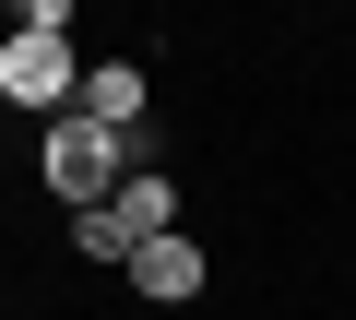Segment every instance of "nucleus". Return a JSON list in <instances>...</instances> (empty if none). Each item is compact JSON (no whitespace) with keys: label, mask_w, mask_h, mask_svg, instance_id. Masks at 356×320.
I'll return each instance as SVG.
<instances>
[{"label":"nucleus","mask_w":356,"mask_h":320,"mask_svg":"<svg viewBox=\"0 0 356 320\" xmlns=\"http://www.w3.org/2000/svg\"><path fill=\"white\" fill-rule=\"evenodd\" d=\"M202 285H214L202 237H143V249H131V296H143V308H191Z\"/></svg>","instance_id":"obj_3"},{"label":"nucleus","mask_w":356,"mask_h":320,"mask_svg":"<svg viewBox=\"0 0 356 320\" xmlns=\"http://www.w3.org/2000/svg\"><path fill=\"white\" fill-rule=\"evenodd\" d=\"M0 95H13V107H36V119H72V95H83L72 36H0Z\"/></svg>","instance_id":"obj_2"},{"label":"nucleus","mask_w":356,"mask_h":320,"mask_svg":"<svg viewBox=\"0 0 356 320\" xmlns=\"http://www.w3.org/2000/svg\"><path fill=\"white\" fill-rule=\"evenodd\" d=\"M0 119H13V95H0Z\"/></svg>","instance_id":"obj_6"},{"label":"nucleus","mask_w":356,"mask_h":320,"mask_svg":"<svg viewBox=\"0 0 356 320\" xmlns=\"http://www.w3.org/2000/svg\"><path fill=\"white\" fill-rule=\"evenodd\" d=\"M36 178H48L72 214H95V202H119V178H131V142H119V130H95V119L72 107V119H48V130H36Z\"/></svg>","instance_id":"obj_1"},{"label":"nucleus","mask_w":356,"mask_h":320,"mask_svg":"<svg viewBox=\"0 0 356 320\" xmlns=\"http://www.w3.org/2000/svg\"><path fill=\"white\" fill-rule=\"evenodd\" d=\"M72 249H83V261H119V273H131V226H119L107 202H95V214H72Z\"/></svg>","instance_id":"obj_5"},{"label":"nucleus","mask_w":356,"mask_h":320,"mask_svg":"<svg viewBox=\"0 0 356 320\" xmlns=\"http://www.w3.org/2000/svg\"><path fill=\"white\" fill-rule=\"evenodd\" d=\"M107 214H119V226H131V249H143V237H178V178H166V167H131V178H119V202H107Z\"/></svg>","instance_id":"obj_4"}]
</instances>
